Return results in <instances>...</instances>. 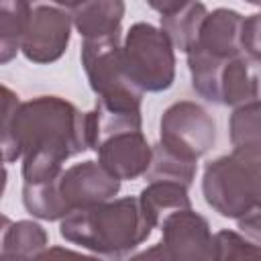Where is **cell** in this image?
Returning <instances> with one entry per match:
<instances>
[{"label":"cell","instance_id":"19","mask_svg":"<svg viewBox=\"0 0 261 261\" xmlns=\"http://www.w3.org/2000/svg\"><path fill=\"white\" fill-rule=\"evenodd\" d=\"M59 175L43 181H22V206L31 216L41 220H61L69 214L59 190Z\"/></svg>","mask_w":261,"mask_h":261},{"label":"cell","instance_id":"4","mask_svg":"<svg viewBox=\"0 0 261 261\" xmlns=\"http://www.w3.org/2000/svg\"><path fill=\"white\" fill-rule=\"evenodd\" d=\"M80 59L88 84L92 92L98 96V100L143 104L145 92L128 77L124 69L120 33L96 37V39H84Z\"/></svg>","mask_w":261,"mask_h":261},{"label":"cell","instance_id":"18","mask_svg":"<svg viewBox=\"0 0 261 261\" xmlns=\"http://www.w3.org/2000/svg\"><path fill=\"white\" fill-rule=\"evenodd\" d=\"M206 14H208V8L204 6V2L190 0L181 8L161 16V31L169 37L175 49H179L181 53H188L200 37V29Z\"/></svg>","mask_w":261,"mask_h":261},{"label":"cell","instance_id":"7","mask_svg":"<svg viewBox=\"0 0 261 261\" xmlns=\"http://www.w3.org/2000/svg\"><path fill=\"white\" fill-rule=\"evenodd\" d=\"M159 141L171 151L198 161L216 143V122L198 102L179 100L163 110L159 118Z\"/></svg>","mask_w":261,"mask_h":261},{"label":"cell","instance_id":"3","mask_svg":"<svg viewBox=\"0 0 261 261\" xmlns=\"http://www.w3.org/2000/svg\"><path fill=\"white\" fill-rule=\"evenodd\" d=\"M122 59L128 77L143 92H163L175 80V47L161 27L135 22L122 39Z\"/></svg>","mask_w":261,"mask_h":261},{"label":"cell","instance_id":"25","mask_svg":"<svg viewBox=\"0 0 261 261\" xmlns=\"http://www.w3.org/2000/svg\"><path fill=\"white\" fill-rule=\"evenodd\" d=\"M190 0H147V4L155 10V12H159L161 16L163 14H169V12H173V10H177V8H181L184 4H188Z\"/></svg>","mask_w":261,"mask_h":261},{"label":"cell","instance_id":"21","mask_svg":"<svg viewBox=\"0 0 261 261\" xmlns=\"http://www.w3.org/2000/svg\"><path fill=\"white\" fill-rule=\"evenodd\" d=\"M228 137L232 151H261V100L232 108Z\"/></svg>","mask_w":261,"mask_h":261},{"label":"cell","instance_id":"14","mask_svg":"<svg viewBox=\"0 0 261 261\" xmlns=\"http://www.w3.org/2000/svg\"><path fill=\"white\" fill-rule=\"evenodd\" d=\"M67 10L80 37L96 39L120 33L126 8L124 0H73Z\"/></svg>","mask_w":261,"mask_h":261},{"label":"cell","instance_id":"24","mask_svg":"<svg viewBox=\"0 0 261 261\" xmlns=\"http://www.w3.org/2000/svg\"><path fill=\"white\" fill-rule=\"evenodd\" d=\"M237 226L249 241H253L257 247H261V206H255L247 214L237 218Z\"/></svg>","mask_w":261,"mask_h":261},{"label":"cell","instance_id":"5","mask_svg":"<svg viewBox=\"0 0 261 261\" xmlns=\"http://www.w3.org/2000/svg\"><path fill=\"white\" fill-rule=\"evenodd\" d=\"M202 196L214 212L232 220L255 208V186L245 159L232 151L208 161L202 173Z\"/></svg>","mask_w":261,"mask_h":261},{"label":"cell","instance_id":"6","mask_svg":"<svg viewBox=\"0 0 261 261\" xmlns=\"http://www.w3.org/2000/svg\"><path fill=\"white\" fill-rule=\"evenodd\" d=\"M161 243L153 249L135 253L137 259H179V261H210L214 255V234L208 220L194 208H184L169 214L161 222Z\"/></svg>","mask_w":261,"mask_h":261},{"label":"cell","instance_id":"12","mask_svg":"<svg viewBox=\"0 0 261 261\" xmlns=\"http://www.w3.org/2000/svg\"><path fill=\"white\" fill-rule=\"evenodd\" d=\"M261 100V61L239 53L226 59L220 73V104L237 108Z\"/></svg>","mask_w":261,"mask_h":261},{"label":"cell","instance_id":"23","mask_svg":"<svg viewBox=\"0 0 261 261\" xmlns=\"http://www.w3.org/2000/svg\"><path fill=\"white\" fill-rule=\"evenodd\" d=\"M241 43H243V53L261 61V12L245 16Z\"/></svg>","mask_w":261,"mask_h":261},{"label":"cell","instance_id":"26","mask_svg":"<svg viewBox=\"0 0 261 261\" xmlns=\"http://www.w3.org/2000/svg\"><path fill=\"white\" fill-rule=\"evenodd\" d=\"M49 2H53V4H59V6H63V8H69V6L73 4V0H49Z\"/></svg>","mask_w":261,"mask_h":261},{"label":"cell","instance_id":"22","mask_svg":"<svg viewBox=\"0 0 261 261\" xmlns=\"http://www.w3.org/2000/svg\"><path fill=\"white\" fill-rule=\"evenodd\" d=\"M214 255L218 261L222 259H247L261 257V247L249 241L243 232L234 230H218L214 234Z\"/></svg>","mask_w":261,"mask_h":261},{"label":"cell","instance_id":"20","mask_svg":"<svg viewBox=\"0 0 261 261\" xmlns=\"http://www.w3.org/2000/svg\"><path fill=\"white\" fill-rule=\"evenodd\" d=\"M196 171H198V161L184 157L175 151H171L169 147H165L161 141H157L153 145V155H151V165L145 173V177L149 181L155 179H163V181H177L184 186H192L196 179Z\"/></svg>","mask_w":261,"mask_h":261},{"label":"cell","instance_id":"10","mask_svg":"<svg viewBox=\"0 0 261 261\" xmlns=\"http://www.w3.org/2000/svg\"><path fill=\"white\" fill-rule=\"evenodd\" d=\"M98 161L118 179H137L147 173L151 165L153 145H149L143 130H126L106 139L98 147Z\"/></svg>","mask_w":261,"mask_h":261},{"label":"cell","instance_id":"8","mask_svg":"<svg viewBox=\"0 0 261 261\" xmlns=\"http://www.w3.org/2000/svg\"><path fill=\"white\" fill-rule=\"evenodd\" d=\"M71 14L59 4L33 0V12L20 53L37 65H47L67 51L71 39Z\"/></svg>","mask_w":261,"mask_h":261},{"label":"cell","instance_id":"15","mask_svg":"<svg viewBox=\"0 0 261 261\" xmlns=\"http://www.w3.org/2000/svg\"><path fill=\"white\" fill-rule=\"evenodd\" d=\"M139 202H141V208L147 220L153 224V228L161 226V222L169 214L184 210V208H192L188 186L177 184V181H163V179L149 181L141 190Z\"/></svg>","mask_w":261,"mask_h":261},{"label":"cell","instance_id":"9","mask_svg":"<svg viewBox=\"0 0 261 261\" xmlns=\"http://www.w3.org/2000/svg\"><path fill=\"white\" fill-rule=\"evenodd\" d=\"M120 184L122 179L92 159L73 163L59 175V190L69 212L112 200L120 192Z\"/></svg>","mask_w":261,"mask_h":261},{"label":"cell","instance_id":"27","mask_svg":"<svg viewBox=\"0 0 261 261\" xmlns=\"http://www.w3.org/2000/svg\"><path fill=\"white\" fill-rule=\"evenodd\" d=\"M245 2H249V4H253V6H261V0H245Z\"/></svg>","mask_w":261,"mask_h":261},{"label":"cell","instance_id":"13","mask_svg":"<svg viewBox=\"0 0 261 261\" xmlns=\"http://www.w3.org/2000/svg\"><path fill=\"white\" fill-rule=\"evenodd\" d=\"M88 128H90V149L98 151V147L106 139L126 130L143 128L141 104L98 100L94 110L88 112Z\"/></svg>","mask_w":261,"mask_h":261},{"label":"cell","instance_id":"11","mask_svg":"<svg viewBox=\"0 0 261 261\" xmlns=\"http://www.w3.org/2000/svg\"><path fill=\"white\" fill-rule=\"evenodd\" d=\"M243 22L245 16L241 12L232 8H214L206 14L200 37L192 49H200L218 59H228L243 53Z\"/></svg>","mask_w":261,"mask_h":261},{"label":"cell","instance_id":"17","mask_svg":"<svg viewBox=\"0 0 261 261\" xmlns=\"http://www.w3.org/2000/svg\"><path fill=\"white\" fill-rule=\"evenodd\" d=\"M33 0H0V63L6 65L20 51L29 29Z\"/></svg>","mask_w":261,"mask_h":261},{"label":"cell","instance_id":"1","mask_svg":"<svg viewBox=\"0 0 261 261\" xmlns=\"http://www.w3.org/2000/svg\"><path fill=\"white\" fill-rule=\"evenodd\" d=\"M2 157L6 163L22 159V181L57 177L63 163L90 149L88 112L61 96H37L20 102L2 86Z\"/></svg>","mask_w":261,"mask_h":261},{"label":"cell","instance_id":"16","mask_svg":"<svg viewBox=\"0 0 261 261\" xmlns=\"http://www.w3.org/2000/svg\"><path fill=\"white\" fill-rule=\"evenodd\" d=\"M49 247L47 230L35 220L8 222L4 218L0 257L2 259H41Z\"/></svg>","mask_w":261,"mask_h":261},{"label":"cell","instance_id":"2","mask_svg":"<svg viewBox=\"0 0 261 261\" xmlns=\"http://www.w3.org/2000/svg\"><path fill=\"white\" fill-rule=\"evenodd\" d=\"M151 232L153 224L135 196L77 208L59 222V234L67 243L106 259L133 257Z\"/></svg>","mask_w":261,"mask_h":261}]
</instances>
